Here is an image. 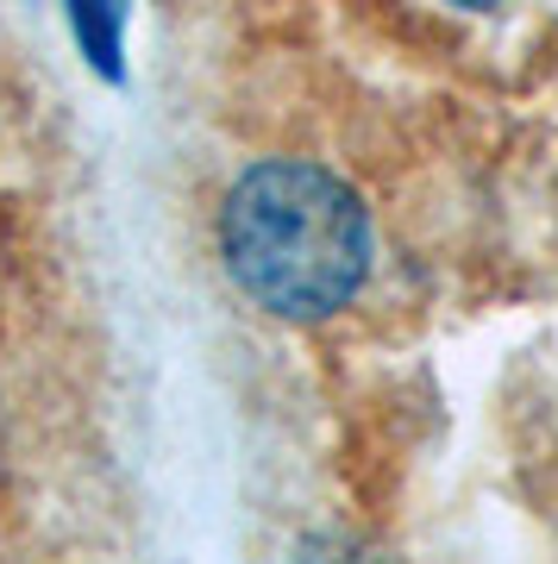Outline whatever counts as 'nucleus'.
Returning a JSON list of instances; mask_svg holds the SVG:
<instances>
[{
	"label": "nucleus",
	"instance_id": "nucleus-1",
	"mask_svg": "<svg viewBox=\"0 0 558 564\" xmlns=\"http://www.w3.org/2000/svg\"><path fill=\"white\" fill-rule=\"evenodd\" d=\"M358 188L308 158L251 163L219 202V258L245 302L277 321H326L371 276Z\"/></svg>",
	"mask_w": 558,
	"mask_h": 564
},
{
	"label": "nucleus",
	"instance_id": "nucleus-3",
	"mask_svg": "<svg viewBox=\"0 0 558 564\" xmlns=\"http://www.w3.org/2000/svg\"><path fill=\"white\" fill-rule=\"evenodd\" d=\"M452 7H464V13H496L502 0H452Z\"/></svg>",
	"mask_w": 558,
	"mask_h": 564
},
{
	"label": "nucleus",
	"instance_id": "nucleus-2",
	"mask_svg": "<svg viewBox=\"0 0 558 564\" xmlns=\"http://www.w3.org/2000/svg\"><path fill=\"white\" fill-rule=\"evenodd\" d=\"M76 25H82L88 63L114 69L120 63V0H76Z\"/></svg>",
	"mask_w": 558,
	"mask_h": 564
}]
</instances>
